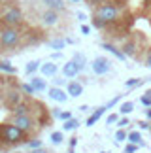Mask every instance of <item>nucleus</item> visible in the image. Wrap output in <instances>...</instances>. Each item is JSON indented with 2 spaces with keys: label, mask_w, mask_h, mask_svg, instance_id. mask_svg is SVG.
<instances>
[{
  "label": "nucleus",
  "mask_w": 151,
  "mask_h": 153,
  "mask_svg": "<svg viewBox=\"0 0 151 153\" xmlns=\"http://www.w3.org/2000/svg\"><path fill=\"white\" fill-rule=\"evenodd\" d=\"M23 40V32L19 28L13 27H2L0 28V48L2 49H13L21 44Z\"/></svg>",
  "instance_id": "nucleus-1"
},
{
  "label": "nucleus",
  "mask_w": 151,
  "mask_h": 153,
  "mask_svg": "<svg viewBox=\"0 0 151 153\" xmlns=\"http://www.w3.org/2000/svg\"><path fill=\"white\" fill-rule=\"evenodd\" d=\"M96 17H100L108 27L113 25V23H117L119 21V8H117V4H113L112 0H104L100 6H96Z\"/></svg>",
  "instance_id": "nucleus-2"
},
{
  "label": "nucleus",
  "mask_w": 151,
  "mask_h": 153,
  "mask_svg": "<svg viewBox=\"0 0 151 153\" xmlns=\"http://www.w3.org/2000/svg\"><path fill=\"white\" fill-rule=\"evenodd\" d=\"M0 23L4 27H13L17 28L23 23V11L19 6H8L2 13H0Z\"/></svg>",
  "instance_id": "nucleus-3"
},
{
  "label": "nucleus",
  "mask_w": 151,
  "mask_h": 153,
  "mask_svg": "<svg viewBox=\"0 0 151 153\" xmlns=\"http://www.w3.org/2000/svg\"><path fill=\"white\" fill-rule=\"evenodd\" d=\"M10 123H13L15 127H19L23 132H27V134H30L34 128H36V119L30 115V114H25V115H11V121Z\"/></svg>",
  "instance_id": "nucleus-4"
},
{
  "label": "nucleus",
  "mask_w": 151,
  "mask_h": 153,
  "mask_svg": "<svg viewBox=\"0 0 151 153\" xmlns=\"http://www.w3.org/2000/svg\"><path fill=\"white\" fill-rule=\"evenodd\" d=\"M21 102H23V93H21V89H10L8 93H6L4 106H6L8 110L13 111V110H15Z\"/></svg>",
  "instance_id": "nucleus-5"
},
{
  "label": "nucleus",
  "mask_w": 151,
  "mask_h": 153,
  "mask_svg": "<svg viewBox=\"0 0 151 153\" xmlns=\"http://www.w3.org/2000/svg\"><path fill=\"white\" fill-rule=\"evenodd\" d=\"M91 68H93V74H96V76H104V74H108L110 70H112V62H110L106 57H96L95 61H93Z\"/></svg>",
  "instance_id": "nucleus-6"
},
{
  "label": "nucleus",
  "mask_w": 151,
  "mask_h": 153,
  "mask_svg": "<svg viewBox=\"0 0 151 153\" xmlns=\"http://www.w3.org/2000/svg\"><path fill=\"white\" fill-rule=\"evenodd\" d=\"M136 49H138V44H136L134 38H123V48H121V51L125 53V57H134Z\"/></svg>",
  "instance_id": "nucleus-7"
},
{
  "label": "nucleus",
  "mask_w": 151,
  "mask_h": 153,
  "mask_svg": "<svg viewBox=\"0 0 151 153\" xmlns=\"http://www.w3.org/2000/svg\"><path fill=\"white\" fill-rule=\"evenodd\" d=\"M42 23L45 27H55L59 23V13L55 10H45L42 13Z\"/></svg>",
  "instance_id": "nucleus-8"
},
{
  "label": "nucleus",
  "mask_w": 151,
  "mask_h": 153,
  "mask_svg": "<svg viewBox=\"0 0 151 153\" xmlns=\"http://www.w3.org/2000/svg\"><path fill=\"white\" fill-rule=\"evenodd\" d=\"M79 72L81 70L74 61H68V62H64V66H62V76H64V78H76Z\"/></svg>",
  "instance_id": "nucleus-9"
},
{
  "label": "nucleus",
  "mask_w": 151,
  "mask_h": 153,
  "mask_svg": "<svg viewBox=\"0 0 151 153\" xmlns=\"http://www.w3.org/2000/svg\"><path fill=\"white\" fill-rule=\"evenodd\" d=\"M49 98L55 102H66L68 100V93H64L62 89H59V87H51L49 89Z\"/></svg>",
  "instance_id": "nucleus-10"
},
{
  "label": "nucleus",
  "mask_w": 151,
  "mask_h": 153,
  "mask_svg": "<svg viewBox=\"0 0 151 153\" xmlns=\"http://www.w3.org/2000/svg\"><path fill=\"white\" fill-rule=\"evenodd\" d=\"M81 95H83V85L78 83V81H70V83H68V97L78 98Z\"/></svg>",
  "instance_id": "nucleus-11"
},
{
  "label": "nucleus",
  "mask_w": 151,
  "mask_h": 153,
  "mask_svg": "<svg viewBox=\"0 0 151 153\" xmlns=\"http://www.w3.org/2000/svg\"><path fill=\"white\" fill-rule=\"evenodd\" d=\"M102 48L106 49V51H110V53H112V55H113L115 59H119V61H125V53L121 51L119 48H115L113 44H110V42H104V44H102Z\"/></svg>",
  "instance_id": "nucleus-12"
},
{
  "label": "nucleus",
  "mask_w": 151,
  "mask_h": 153,
  "mask_svg": "<svg viewBox=\"0 0 151 153\" xmlns=\"http://www.w3.org/2000/svg\"><path fill=\"white\" fill-rule=\"evenodd\" d=\"M106 110H108L106 106H100V108H96V110L89 115V119H87V127H93V125H95V123L104 115V111H106Z\"/></svg>",
  "instance_id": "nucleus-13"
},
{
  "label": "nucleus",
  "mask_w": 151,
  "mask_h": 153,
  "mask_svg": "<svg viewBox=\"0 0 151 153\" xmlns=\"http://www.w3.org/2000/svg\"><path fill=\"white\" fill-rule=\"evenodd\" d=\"M30 85H32L34 93H42V91H45V79L40 78V76H34V78L30 79Z\"/></svg>",
  "instance_id": "nucleus-14"
},
{
  "label": "nucleus",
  "mask_w": 151,
  "mask_h": 153,
  "mask_svg": "<svg viewBox=\"0 0 151 153\" xmlns=\"http://www.w3.org/2000/svg\"><path fill=\"white\" fill-rule=\"evenodd\" d=\"M127 142H130V144H134V146H144V140H142V134H140V131H132V132H129V138H127Z\"/></svg>",
  "instance_id": "nucleus-15"
},
{
  "label": "nucleus",
  "mask_w": 151,
  "mask_h": 153,
  "mask_svg": "<svg viewBox=\"0 0 151 153\" xmlns=\"http://www.w3.org/2000/svg\"><path fill=\"white\" fill-rule=\"evenodd\" d=\"M40 70H42L44 76H55V74H57V64L49 61V62L42 64V66H40Z\"/></svg>",
  "instance_id": "nucleus-16"
},
{
  "label": "nucleus",
  "mask_w": 151,
  "mask_h": 153,
  "mask_svg": "<svg viewBox=\"0 0 151 153\" xmlns=\"http://www.w3.org/2000/svg\"><path fill=\"white\" fill-rule=\"evenodd\" d=\"M49 140H51V144H53V146H61L62 142H64V132H62V131H55V132H51Z\"/></svg>",
  "instance_id": "nucleus-17"
},
{
  "label": "nucleus",
  "mask_w": 151,
  "mask_h": 153,
  "mask_svg": "<svg viewBox=\"0 0 151 153\" xmlns=\"http://www.w3.org/2000/svg\"><path fill=\"white\" fill-rule=\"evenodd\" d=\"M47 10H64V0H44Z\"/></svg>",
  "instance_id": "nucleus-18"
},
{
  "label": "nucleus",
  "mask_w": 151,
  "mask_h": 153,
  "mask_svg": "<svg viewBox=\"0 0 151 153\" xmlns=\"http://www.w3.org/2000/svg\"><path fill=\"white\" fill-rule=\"evenodd\" d=\"M79 127V121L78 119H68V121H64V125H62V131L64 132H70V131H76V128Z\"/></svg>",
  "instance_id": "nucleus-19"
},
{
  "label": "nucleus",
  "mask_w": 151,
  "mask_h": 153,
  "mask_svg": "<svg viewBox=\"0 0 151 153\" xmlns=\"http://www.w3.org/2000/svg\"><path fill=\"white\" fill-rule=\"evenodd\" d=\"M0 72H8V74H15L17 70L15 66H11L10 61H0Z\"/></svg>",
  "instance_id": "nucleus-20"
},
{
  "label": "nucleus",
  "mask_w": 151,
  "mask_h": 153,
  "mask_svg": "<svg viewBox=\"0 0 151 153\" xmlns=\"http://www.w3.org/2000/svg\"><path fill=\"white\" fill-rule=\"evenodd\" d=\"M132 110H134V102H130V100H127V102H123V104L119 106V114H123V115L130 114Z\"/></svg>",
  "instance_id": "nucleus-21"
},
{
  "label": "nucleus",
  "mask_w": 151,
  "mask_h": 153,
  "mask_svg": "<svg viewBox=\"0 0 151 153\" xmlns=\"http://www.w3.org/2000/svg\"><path fill=\"white\" fill-rule=\"evenodd\" d=\"M40 66H42V62H40V61H30V62L25 66V72H27V74H34Z\"/></svg>",
  "instance_id": "nucleus-22"
},
{
  "label": "nucleus",
  "mask_w": 151,
  "mask_h": 153,
  "mask_svg": "<svg viewBox=\"0 0 151 153\" xmlns=\"http://www.w3.org/2000/svg\"><path fill=\"white\" fill-rule=\"evenodd\" d=\"M64 45H66V40H62V38L49 40V48H51V49H62Z\"/></svg>",
  "instance_id": "nucleus-23"
},
{
  "label": "nucleus",
  "mask_w": 151,
  "mask_h": 153,
  "mask_svg": "<svg viewBox=\"0 0 151 153\" xmlns=\"http://www.w3.org/2000/svg\"><path fill=\"white\" fill-rule=\"evenodd\" d=\"M146 79H140V78H130V79H127L125 81V87H129V89H132V87H136V85H142Z\"/></svg>",
  "instance_id": "nucleus-24"
},
{
  "label": "nucleus",
  "mask_w": 151,
  "mask_h": 153,
  "mask_svg": "<svg viewBox=\"0 0 151 153\" xmlns=\"http://www.w3.org/2000/svg\"><path fill=\"white\" fill-rule=\"evenodd\" d=\"M72 61L79 66V70H83V68H85V55H79V53H76Z\"/></svg>",
  "instance_id": "nucleus-25"
},
{
  "label": "nucleus",
  "mask_w": 151,
  "mask_h": 153,
  "mask_svg": "<svg viewBox=\"0 0 151 153\" xmlns=\"http://www.w3.org/2000/svg\"><path fill=\"white\" fill-rule=\"evenodd\" d=\"M127 138H129V132H125V128H117L115 140H117V142H127Z\"/></svg>",
  "instance_id": "nucleus-26"
},
{
  "label": "nucleus",
  "mask_w": 151,
  "mask_h": 153,
  "mask_svg": "<svg viewBox=\"0 0 151 153\" xmlns=\"http://www.w3.org/2000/svg\"><path fill=\"white\" fill-rule=\"evenodd\" d=\"M91 23H93V27H95V28H100V30H102V28H106V27H108L106 23H104V21L100 19V17H96V15L93 17V21H91Z\"/></svg>",
  "instance_id": "nucleus-27"
},
{
  "label": "nucleus",
  "mask_w": 151,
  "mask_h": 153,
  "mask_svg": "<svg viewBox=\"0 0 151 153\" xmlns=\"http://www.w3.org/2000/svg\"><path fill=\"white\" fill-rule=\"evenodd\" d=\"M27 146H28V148H30V149H40V148H42V140H28V142H27Z\"/></svg>",
  "instance_id": "nucleus-28"
},
{
  "label": "nucleus",
  "mask_w": 151,
  "mask_h": 153,
  "mask_svg": "<svg viewBox=\"0 0 151 153\" xmlns=\"http://www.w3.org/2000/svg\"><path fill=\"white\" fill-rule=\"evenodd\" d=\"M138 148H140V146H134V144L127 142V146H125V153H136V151H138Z\"/></svg>",
  "instance_id": "nucleus-29"
},
{
  "label": "nucleus",
  "mask_w": 151,
  "mask_h": 153,
  "mask_svg": "<svg viewBox=\"0 0 151 153\" xmlns=\"http://www.w3.org/2000/svg\"><path fill=\"white\" fill-rule=\"evenodd\" d=\"M117 121H119V115H117V114H110L108 119H106L108 125H113V123H117Z\"/></svg>",
  "instance_id": "nucleus-30"
},
{
  "label": "nucleus",
  "mask_w": 151,
  "mask_h": 153,
  "mask_svg": "<svg viewBox=\"0 0 151 153\" xmlns=\"http://www.w3.org/2000/svg\"><path fill=\"white\" fill-rule=\"evenodd\" d=\"M140 104H144V106H146V108H151V97L144 95V97L140 98Z\"/></svg>",
  "instance_id": "nucleus-31"
},
{
  "label": "nucleus",
  "mask_w": 151,
  "mask_h": 153,
  "mask_svg": "<svg viewBox=\"0 0 151 153\" xmlns=\"http://www.w3.org/2000/svg\"><path fill=\"white\" fill-rule=\"evenodd\" d=\"M21 89L25 91L27 95H34V89H32V85H30V83H23V85H21Z\"/></svg>",
  "instance_id": "nucleus-32"
},
{
  "label": "nucleus",
  "mask_w": 151,
  "mask_h": 153,
  "mask_svg": "<svg viewBox=\"0 0 151 153\" xmlns=\"http://www.w3.org/2000/svg\"><path fill=\"white\" fill-rule=\"evenodd\" d=\"M119 100H121V95H117V97H115V98H112V100H110V102L106 104V108H108V110H110V108H113V106L117 104Z\"/></svg>",
  "instance_id": "nucleus-33"
},
{
  "label": "nucleus",
  "mask_w": 151,
  "mask_h": 153,
  "mask_svg": "<svg viewBox=\"0 0 151 153\" xmlns=\"http://www.w3.org/2000/svg\"><path fill=\"white\" fill-rule=\"evenodd\" d=\"M59 117H61L62 121H68V119H72V114H70V111H61Z\"/></svg>",
  "instance_id": "nucleus-34"
},
{
  "label": "nucleus",
  "mask_w": 151,
  "mask_h": 153,
  "mask_svg": "<svg viewBox=\"0 0 151 153\" xmlns=\"http://www.w3.org/2000/svg\"><path fill=\"white\" fill-rule=\"evenodd\" d=\"M127 125H129V119H127V117H123V119L117 121V127H119V128H125Z\"/></svg>",
  "instance_id": "nucleus-35"
},
{
  "label": "nucleus",
  "mask_w": 151,
  "mask_h": 153,
  "mask_svg": "<svg viewBox=\"0 0 151 153\" xmlns=\"http://www.w3.org/2000/svg\"><path fill=\"white\" fill-rule=\"evenodd\" d=\"M138 125H140L142 131H146V128H149V123L147 121H138Z\"/></svg>",
  "instance_id": "nucleus-36"
},
{
  "label": "nucleus",
  "mask_w": 151,
  "mask_h": 153,
  "mask_svg": "<svg viewBox=\"0 0 151 153\" xmlns=\"http://www.w3.org/2000/svg\"><path fill=\"white\" fill-rule=\"evenodd\" d=\"M81 32H83V34H89L91 32V27L89 25H81Z\"/></svg>",
  "instance_id": "nucleus-37"
},
{
  "label": "nucleus",
  "mask_w": 151,
  "mask_h": 153,
  "mask_svg": "<svg viewBox=\"0 0 151 153\" xmlns=\"http://www.w3.org/2000/svg\"><path fill=\"white\" fill-rule=\"evenodd\" d=\"M146 66H147V68H151V51L147 53V57H146Z\"/></svg>",
  "instance_id": "nucleus-38"
},
{
  "label": "nucleus",
  "mask_w": 151,
  "mask_h": 153,
  "mask_svg": "<svg viewBox=\"0 0 151 153\" xmlns=\"http://www.w3.org/2000/svg\"><path fill=\"white\" fill-rule=\"evenodd\" d=\"M102 2H104V0H89V4H91V6H100Z\"/></svg>",
  "instance_id": "nucleus-39"
},
{
  "label": "nucleus",
  "mask_w": 151,
  "mask_h": 153,
  "mask_svg": "<svg viewBox=\"0 0 151 153\" xmlns=\"http://www.w3.org/2000/svg\"><path fill=\"white\" fill-rule=\"evenodd\" d=\"M30 153H49V149H44V148H40V149H32Z\"/></svg>",
  "instance_id": "nucleus-40"
},
{
  "label": "nucleus",
  "mask_w": 151,
  "mask_h": 153,
  "mask_svg": "<svg viewBox=\"0 0 151 153\" xmlns=\"http://www.w3.org/2000/svg\"><path fill=\"white\" fill-rule=\"evenodd\" d=\"M146 115H147V119H151V108H147V110H146Z\"/></svg>",
  "instance_id": "nucleus-41"
},
{
  "label": "nucleus",
  "mask_w": 151,
  "mask_h": 153,
  "mask_svg": "<svg viewBox=\"0 0 151 153\" xmlns=\"http://www.w3.org/2000/svg\"><path fill=\"white\" fill-rule=\"evenodd\" d=\"M146 95H147V97H151V89H149V91H147V93H146Z\"/></svg>",
  "instance_id": "nucleus-42"
},
{
  "label": "nucleus",
  "mask_w": 151,
  "mask_h": 153,
  "mask_svg": "<svg viewBox=\"0 0 151 153\" xmlns=\"http://www.w3.org/2000/svg\"><path fill=\"white\" fill-rule=\"evenodd\" d=\"M13 153H23V151H13Z\"/></svg>",
  "instance_id": "nucleus-43"
},
{
  "label": "nucleus",
  "mask_w": 151,
  "mask_h": 153,
  "mask_svg": "<svg viewBox=\"0 0 151 153\" xmlns=\"http://www.w3.org/2000/svg\"><path fill=\"white\" fill-rule=\"evenodd\" d=\"M72 2H79V0H72Z\"/></svg>",
  "instance_id": "nucleus-44"
},
{
  "label": "nucleus",
  "mask_w": 151,
  "mask_h": 153,
  "mask_svg": "<svg viewBox=\"0 0 151 153\" xmlns=\"http://www.w3.org/2000/svg\"><path fill=\"white\" fill-rule=\"evenodd\" d=\"M149 131H151V125H149Z\"/></svg>",
  "instance_id": "nucleus-45"
},
{
  "label": "nucleus",
  "mask_w": 151,
  "mask_h": 153,
  "mask_svg": "<svg viewBox=\"0 0 151 153\" xmlns=\"http://www.w3.org/2000/svg\"><path fill=\"white\" fill-rule=\"evenodd\" d=\"M102 153H108V151H102Z\"/></svg>",
  "instance_id": "nucleus-46"
}]
</instances>
